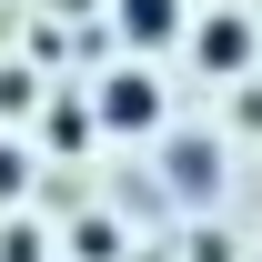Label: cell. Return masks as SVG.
I'll use <instances>...</instances> for the list:
<instances>
[{
	"instance_id": "obj_1",
	"label": "cell",
	"mask_w": 262,
	"mask_h": 262,
	"mask_svg": "<svg viewBox=\"0 0 262 262\" xmlns=\"http://www.w3.org/2000/svg\"><path fill=\"white\" fill-rule=\"evenodd\" d=\"M192 51H202V71L242 81V71H252V20H242V10H212V20L192 31Z\"/></svg>"
},
{
	"instance_id": "obj_2",
	"label": "cell",
	"mask_w": 262,
	"mask_h": 262,
	"mask_svg": "<svg viewBox=\"0 0 262 262\" xmlns=\"http://www.w3.org/2000/svg\"><path fill=\"white\" fill-rule=\"evenodd\" d=\"M151 121H162V91L141 71H111L101 81V131H151Z\"/></svg>"
},
{
	"instance_id": "obj_3",
	"label": "cell",
	"mask_w": 262,
	"mask_h": 262,
	"mask_svg": "<svg viewBox=\"0 0 262 262\" xmlns=\"http://www.w3.org/2000/svg\"><path fill=\"white\" fill-rule=\"evenodd\" d=\"M121 40H141V51L182 40V0H121Z\"/></svg>"
},
{
	"instance_id": "obj_4",
	"label": "cell",
	"mask_w": 262,
	"mask_h": 262,
	"mask_svg": "<svg viewBox=\"0 0 262 262\" xmlns=\"http://www.w3.org/2000/svg\"><path fill=\"white\" fill-rule=\"evenodd\" d=\"M171 182L182 192H212V141H171Z\"/></svg>"
},
{
	"instance_id": "obj_5",
	"label": "cell",
	"mask_w": 262,
	"mask_h": 262,
	"mask_svg": "<svg viewBox=\"0 0 262 262\" xmlns=\"http://www.w3.org/2000/svg\"><path fill=\"white\" fill-rule=\"evenodd\" d=\"M51 141L81 151V141H91V111H81V101H51Z\"/></svg>"
},
{
	"instance_id": "obj_6",
	"label": "cell",
	"mask_w": 262,
	"mask_h": 262,
	"mask_svg": "<svg viewBox=\"0 0 262 262\" xmlns=\"http://www.w3.org/2000/svg\"><path fill=\"white\" fill-rule=\"evenodd\" d=\"M0 262H51V242H40L31 222H0Z\"/></svg>"
},
{
	"instance_id": "obj_7",
	"label": "cell",
	"mask_w": 262,
	"mask_h": 262,
	"mask_svg": "<svg viewBox=\"0 0 262 262\" xmlns=\"http://www.w3.org/2000/svg\"><path fill=\"white\" fill-rule=\"evenodd\" d=\"M31 192V151H20V141H0V202H20Z\"/></svg>"
},
{
	"instance_id": "obj_8",
	"label": "cell",
	"mask_w": 262,
	"mask_h": 262,
	"mask_svg": "<svg viewBox=\"0 0 262 262\" xmlns=\"http://www.w3.org/2000/svg\"><path fill=\"white\" fill-rule=\"evenodd\" d=\"M71 252H81V262H111V252H121V232H111V222H81V232H71Z\"/></svg>"
},
{
	"instance_id": "obj_9",
	"label": "cell",
	"mask_w": 262,
	"mask_h": 262,
	"mask_svg": "<svg viewBox=\"0 0 262 262\" xmlns=\"http://www.w3.org/2000/svg\"><path fill=\"white\" fill-rule=\"evenodd\" d=\"M31 91H40L31 71H0V111H31Z\"/></svg>"
}]
</instances>
